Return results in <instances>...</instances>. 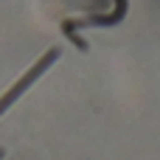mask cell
<instances>
[{
	"instance_id": "1",
	"label": "cell",
	"mask_w": 160,
	"mask_h": 160,
	"mask_svg": "<svg viewBox=\"0 0 160 160\" xmlns=\"http://www.w3.org/2000/svg\"><path fill=\"white\" fill-rule=\"evenodd\" d=\"M0 160H3V152H0Z\"/></svg>"
}]
</instances>
